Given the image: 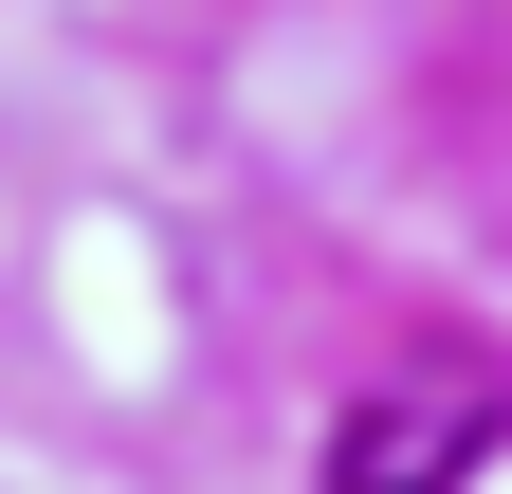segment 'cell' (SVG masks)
Listing matches in <instances>:
<instances>
[{"mask_svg":"<svg viewBox=\"0 0 512 494\" xmlns=\"http://www.w3.org/2000/svg\"><path fill=\"white\" fill-rule=\"evenodd\" d=\"M494 440H512V385H494V366H403V385H366L330 421V494H458Z\"/></svg>","mask_w":512,"mask_h":494,"instance_id":"1","label":"cell"}]
</instances>
